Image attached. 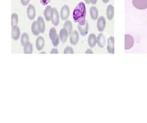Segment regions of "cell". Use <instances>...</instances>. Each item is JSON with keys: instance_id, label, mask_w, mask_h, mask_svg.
<instances>
[{"instance_id": "5bb4252c", "label": "cell", "mask_w": 147, "mask_h": 123, "mask_svg": "<svg viewBox=\"0 0 147 123\" xmlns=\"http://www.w3.org/2000/svg\"><path fill=\"white\" fill-rule=\"evenodd\" d=\"M44 44H45V41L42 37H38V38L36 40V47L38 51H41L43 49Z\"/></svg>"}, {"instance_id": "d6986e66", "label": "cell", "mask_w": 147, "mask_h": 123, "mask_svg": "<svg viewBox=\"0 0 147 123\" xmlns=\"http://www.w3.org/2000/svg\"><path fill=\"white\" fill-rule=\"evenodd\" d=\"M51 11H52V8L51 6H47L44 10V15L45 19L47 21H50L51 20Z\"/></svg>"}, {"instance_id": "ba28073f", "label": "cell", "mask_w": 147, "mask_h": 123, "mask_svg": "<svg viewBox=\"0 0 147 123\" xmlns=\"http://www.w3.org/2000/svg\"><path fill=\"white\" fill-rule=\"evenodd\" d=\"M106 27V19L104 18V17L102 16L99 17L98 19H97V30L100 32H103L105 29Z\"/></svg>"}, {"instance_id": "836d02e7", "label": "cell", "mask_w": 147, "mask_h": 123, "mask_svg": "<svg viewBox=\"0 0 147 123\" xmlns=\"http://www.w3.org/2000/svg\"><path fill=\"white\" fill-rule=\"evenodd\" d=\"M41 53H42V54H45V52H42Z\"/></svg>"}, {"instance_id": "cb8c5ba5", "label": "cell", "mask_w": 147, "mask_h": 123, "mask_svg": "<svg viewBox=\"0 0 147 123\" xmlns=\"http://www.w3.org/2000/svg\"><path fill=\"white\" fill-rule=\"evenodd\" d=\"M29 42V37L28 35V34L26 33H23L22 35V37H21V43L22 46H24L27 43Z\"/></svg>"}, {"instance_id": "3957f363", "label": "cell", "mask_w": 147, "mask_h": 123, "mask_svg": "<svg viewBox=\"0 0 147 123\" xmlns=\"http://www.w3.org/2000/svg\"><path fill=\"white\" fill-rule=\"evenodd\" d=\"M78 30H79L80 33L81 34L82 36L84 37L87 35L88 31V23L87 21L85 19L82 20V21H80L78 23Z\"/></svg>"}, {"instance_id": "484cf974", "label": "cell", "mask_w": 147, "mask_h": 123, "mask_svg": "<svg viewBox=\"0 0 147 123\" xmlns=\"http://www.w3.org/2000/svg\"><path fill=\"white\" fill-rule=\"evenodd\" d=\"M73 53H74L73 49L69 46L66 47L64 50V54H73Z\"/></svg>"}, {"instance_id": "9a60e30c", "label": "cell", "mask_w": 147, "mask_h": 123, "mask_svg": "<svg viewBox=\"0 0 147 123\" xmlns=\"http://www.w3.org/2000/svg\"><path fill=\"white\" fill-rule=\"evenodd\" d=\"M68 35H68V32L66 29L64 28L61 29L60 31H59V39H60L61 42L62 43L66 42V41H67Z\"/></svg>"}, {"instance_id": "603a6c76", "label": "cell", "mask_w": 147, "mask_h": 123, "mask_svg": "<svg viewBox=\"0 0 147 123\" xmlns=\"http://www.w3.org/2000/svg\"><path fill=\"white\" fill-rule=\"evenodd\" d=\"M24 47V51L25 54H32L33 47H32V45L31 43L28 42Z\"/></svg>"}, {"instance_id": "f1b7e54d", "label": "cell", "mask_w": 147, "mask_h": 123, "mask_svg": "<svg viewBox=\"0 0 147 123\" xmlns=\"http://www.w3.org/2000/svg\"><path fill=\"white\" fill-rule=\"evenodd\" d=\"M51 54H58L57 49H56V48L52 49V50L51 51Z\"/></svg>"}, {"instance_id": "8992f818", "label": "cell", "mask_w": 147, "mask_h": 123, "mask_svg": "<svg viewBox=\"0 0 147 123\" xmlns=\"http://www.w3.org/2000/svg\"><path fill=\"white\" fill-rule=\"evenodd\" d=\"M125 39V49L128 50L130 49L134 45V39L131 35H125L124 37Z\"/></svg>"}, {"instance_id": "ffe728a7", "label": "cell", "mask_w": 147, "mask_h": 123, "mask_svg": "<svg viewBox=\"0 0 147 123\" xmlns=\"http://www.w3.org/2000/svg\"><path fill=\"white\" fill-rule=\"evenodd\" d=\"M90 15L91 19L93 20H96L98 18V10L95 6H92L90 8Z\"/></svg>"}, {"instance_id": "4316f807", "label": "cell", "mask_w": 147, "mask_h": 123, "mask_svg": "<svg viewBox=\"0 0 147 123\" xmlns=\"http://www.w3.org/2000/svg\"><path fill=\"white\" fill-rule=\"evenodd\" d=\"M51 1V0H40L41 4H42L43 6H47L49 4V2Z\"/></svg>"}, {"instance_id": "9c48e42d", "label": "cell", "mask_w": 147, "mask_h": 123, "mask_svg": "<svg viewBox=\"0 0 147 123\" xmlns=\"http://www.w3.org/2000/svg\"><path fill=\"white\" fill-rule=\"evenodd\" d=\"M114 43H115V39H114L113 37H111L110 38L108 39L107 51L109 54H114V52H115Z\"/></svg>"}, {"instance_id": "6da1fadb", "label": "cell", "mask_w": 147, "mask_h": 123, "mask_svg": "<svg viewBox=\"0 0 147 123\" xmlns=\"http://www.w3.org/2000/svg\"><path fill=\"white\" fill-rule=\"evenodd\" d=\"M86 9L84 2H80L75 8L73 13V17L75 22L79 23L80 21L86 19Z\"/></svg>"}, {"instance_id": "7c38bea8", "label": "cell", "mask_w": 147, "mask_h": 123, "mask_svg": "<svg viewBox=\"0 0 147 123\" xmlns=\"http://www.w3.org/2000/svg\"><path fill=\"white\" fill-rule=\"evenodd\" d=\"M79 41V33L77 30H74L71 35L70 37V42L73 45H76Z\"/></svg>"}, {"instance_id": "5b68a950", "label": "cell", "mask_w": 147, "mask_h": 123, "mask_svg": "<svg viewBox=\"0 0 147 123\" xmlns=\"http://www.w3.org/2000/svg\"><path fill=\"white\" fill-rule=\"evenodd\" d=\"M133 6L138 10L147 8V0H133Z\"/></svg>"}, {"instance_id": "1f68e13d", "label": "cell", "mask_w": 147, "mask_h": 123, "mask_svg": "<svg viewBox=\"0 0 147 123\" xmlns=\"http://www.w3.org/2000/svg\"><path fill=\"white\" fill-rule=\"evenodd\" d=\"M102 1H103L104 4H107V3L109 2V0H102Z\"/></svg>"}, {"instance_id": "2e32d148", "label": "cell", "mask_w": 147, "mask_h": 123, "mask_svg": "<svg viewBox=\"0 0 147 123\" xmlns=\"http://www.w3.org/2000/svg\"><path fill=\"white\" fill-rule=\"evenodd\" d=\"M37 21L40 33H44V32H45V22L44 21V19L42 18V17L40 16L38 17Z\"/></svg>"}, {"instance_id": "f546056e", "label": "cell", "mask_w": 147, "mask_h": 123, "mask_svg": "<svg viewBox=\"0 0 147 123\" xmlns=\"http://www.w3.org/2000/svg\"><path fill=\"white\" fill-rule=\"evenodd\" d=\"M85 53H86V54H93V52L91 50V49H87V50L86 51V52H85Z\"/></svg>"}, {"instance_id": "8fae6325", "label": "cell", "mask_w": 147, "mask_h": 123, "mask_svg": "<svg viewBox=\"0 0 147 123\" xmlns=\"http://www.w3.org/2000/svg\"><path fill=\"white\" fill-rule=\"evenodd\" d=\"M11 36H12V39L15 41L18 40L19 38H20V30L17 25H13V26H12Z\"/></svg>"}, {"instance_id": "e0dca14e", "label": "cell", "mask_w": 147, "mask_h": 123, "mask_svg": "<svg viewBox=\"0 0 147 123\" xmlns=\"http://www.w3.org/2000/svg\"><path fill=\"white\" fill-rule=\"evenodd\" d=\"M88 45L90 47H95V45L97 44V37L95 34H90L88 36Z\"/></svg>"}, {"instance_id": "4fadbf2b", "label": "cell", "mask_w": 147, "mask_h": 123, "mask_svg": "<svg viewBox=\"0 0 147 123\" xmlns=\"http://www.w3.org/2000/svg\"><path fill=\"white\" fill-rule=\"evenodd\" d=\"M97 44L100 47L103 48L106 44V37L102 33L99 34L98 37H97Z\"/></svg>"}, {"instance_id": "44dd1931", "label": "cell", "mask_w": 147, "mask_h": 123, "mask_svg": "<svg viewBox=\"0 0 147 123\" xmlns=\"http://www.w3.org/2000/svg\"><path fill=\"white\" fill-rule=\"evenodd\" d=\"M31 30H32V34H33L35 36H37L40 33V30H39L38 24H37V21L32 22V25H31Z\"/></svg>"}, {"instance_id": "7402d4cb", "label": "cell", "mask_w": 147, "mask_h": 123, "mask_svg": "<svg viewBox=\"0 0 147 123\" xmlns=\"http://www.w3.org/2000/svg\"><path fill=\"white\" fill-rule=\"evenodd\" d=\"M64 28L67 30L68 32V35H71L73 33V24L70 20H67L64 24Z\"/></svg>"}, {"instance_id": "d4e9b609", "label": "cell", "mask_w": 147, "mask_h": 123, "mask_svg": "<svg viewBox=\"0 0 147 123\" xmlns=\"http://www.w3.org/2000/svg\"><path fill=\"white\" fill-rule=\"evenodd\" d=\"M18 15L16 14V13H13L11 16V25L12 26L15 25H18Z\"/></svg>"}, {"instance_id": "d6a6232c", "label": "cell", "mask_w": 147, "mask_h": 123, "mask_svg": "<svg viewBox=\"0 0 147 123\" xmlns=\"http://www.w3.org/2000/svg\"><path fill=\"white\" fill-rule=\"evenodd\" d=\"M84 1H85V2H86L87 4H89L90 3V0H84Z\"/></svg>"}, {"instance_id": "7a4b0ae2", "label": "cell", "mask_w": 147, "mask_h": 123, "mask_svg": "<svg viewBox=\"0 0 147 123\" xmlns=\"http://www.w3.org/2000/svg\"><path fill=\"white\" fill-rule=\"evenodd\" d=\"M49 37H50L51 41H52L53 45L56 47L59 45V37H58L57 31H56V29L55 28H51L50 31H49Z\"/></svg>"}, {"instance_id": "277c9868", "label": "cell", "mask_w": 147, "mask_h": 123, "mask_svg": "<svg viewBox=\"0 0 147 123\" xmlns=\"http://www.w3.org/2000/svg\"><path fill=\"white\" fill-rule=\"evenodd\" d=\"M51 21H52L53 25L57 26L59 23V15L58 13L57 8H52L51 11Z\"/></svg>"}, {"instance_id": "ac0fdd59", "label": "cell", "mask_w": 147, "mask_h": 123, "mask_svg": "<svg viewBox=\"0 0 147 123\" xmlns=\"http://www.w3.org/2000/svg\"><path fill=\"white\" fill-rule=\"evenodd\" d=\"M107 16L109 21H111L114 17V7L112 5H109L107 9Z\"/></svg>"}, {"instance_id": "30bf717a", "label": "cell", "mask_w": 147, "mask_h": 123, "mask_svg": "<svg viewBox=\"0 0 147 123\" xmlns=\"http://www.w3.org/2000/svg\"><path fill=\"white\" fill-rule=\"evenodd\" d=\"M27 16H28V19L30 20H32L34 19L35 17V14H36V11H35V8L34 7V6L32 4H30L28 5V7H27Z\"/></svg>"}, {"instance_id": "83f0119b", "label": "cell", "mask_w": 147, "mask_h": 123, "mask_svg": "<svg viewBox=\"0 0 147 123\" xmlns=\"http://www.w3.org/2000/svg\"><path fill=\"white\" fill-rule=\"evenodd\" d=\"M20 1H21L22 4L24 6H26L29 4V2H30V0H20Z\"/></svg>"}, {"instance_id": "4dcf8cb0", "label": "cell", "mask_w": 147, "mask_h": 123, "mask_svg": "<svg viewBox=\"0 0 147 123\" xmlns=\"http://www.w3.org/2000/svg\"><path fill=\"white\" fill-rule=\"evenodd\" d=\"M97 1V0H90V2L92 4H93V5L96 4Z\"/></svg>"}, {"instance_id": "52a82bcc", "label": "cell", "mask_w": 147, "mask_h": 123, "mask_svg": "<svg viewBox=\"0 0 147 123\" xmlns=\"http://www.w3.org/2000/svg\"><path fill=\"white\" fill-rule=\"evenodd\" d=\"M70 15V8L67 5H64L60 11V17L62 20H66Z\"/></svg>"}]
</instances>
